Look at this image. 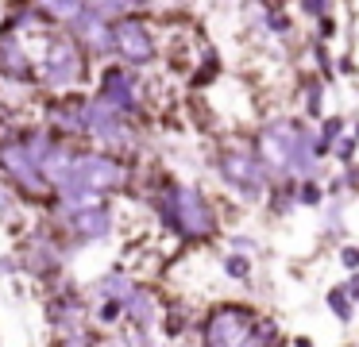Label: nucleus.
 <instances>
[{
    "label": "nucleus",
    "mask_w": 359,
    "mask_h": 347,
    "mask_svg": "<svg viewBox=\"0 0 359 347\" xmlns=\"http://www.w3.org/2000/svg\"><path fill=\"white\" fill-rule=\"evenodd\" d=\"M112 54L124 69H143L158 58V35L151 20H143V12H128L112 23Z\"/></svg>",
    "instance_id": "9d476101"
},
{
    "label": "nucleus",
    "mask_w": 359,
    "mask_h": 347,
    "mask_svg": "<svg viewBox=\"0 0 359 347\" xmlns=\"http://www.w3.org/2000/svg\"><path fill=\"white\" fill-rule=\"evenodd\" d=\"M282 332L243 301H220L201 320V347H278Z\"/></svg>",
    "instance_id": "7ed1b4c3"
},
{
    "label": "nucleus",
    "mask_w": 359,
    "mask_h": 347,
    "mask_svg": "<svg viewBox=\"0 0 359 347\" xmlns=\"http://www.w3.org/2000/svg\"><path fill=\"white\" fill-rule=\"evenodd\" d=\"M132 185V166L124 158L97 147H78L74 154V170L66 177V185L58 189V197H93L109 200L112 193H124Z\"/></svg>",
    "instance_id": "20e7f679"
},
{
    "label": "nucleus",
    "mask_w": 359,
    "mask_h": 347,
    "mask_svg": "<svg viewBox=\"0 0 359 347\" xmlns=\"http://www.w3.org/2000/svg\"><path fill=\"white\" fill-rule=\"evenodd\" d=\"M0 174L20 197H32V200H43V205H55V189L47 185V177L39 174L27 151L20 147V131L16 135H4L0 139Z\"/></svg>",
    "instance_id": "1a4fd4ad"
},
{
    "label": "nucleus",
    "mask_w": 359,
    "mask_h": 347,
    "mask_svg": "<svg viewBox=\"0 0 359 347\" xmlns=\"http://www.w3.org/2000/svg\"><path fill=\"white\" fill-rule=\"evenodd\" d=\"M217 77H220V54L209 50V54H205V62H201V69L194 74V85H197V89H205V85H212Z\"/></svg>",
    "instance_id": "c756f323"
},
{
    "label": "nucleus",
    "mask_w": 359,
    "mask_h": 347,
    "mask_svg": "<svg viewBox=\"0 0 359 347\" xmlns=\"http://www.w3.org/2000/svg\"><path fill=\"white\" fill-rule=\"evenodd\" d=\"M297 208H325V182H297Z\"/></svg>",
    "instance_id": "c85d7f7f"
},
{
    "label": "nucleus",
    "mask_w": 359,
    "mask_h": 347,
    "mask_svg": "<svg viewBox=\"0 0 359 347\" xmlns=\"http://www.w3.org/2000/svg\"><path fill=\"white\" fill-rule=\"evenodd\" d=\"M4 116H8V104H4V97H0V120H4Z\"/></svg>",
    "instance_id": "79ce46f5"
},
{
    "label": "nucleus",
    "mask_w": 359,
    "mask_h": 347,
    "mask_svg": "<svg viewBox=\"0 0 359 347\" xmlns=\"http://www.w3.org/2000/svg\"><path fill=\"white\" fill-rule=\"evenodd\" d=\"M336 35H340V20H336V15H328V20H317V43L328 46V39H336Z\"/></svg>",
    "instance_id": "f704fd0d"
},
{
    "label": "nucleus",
    "mask_w": 359,
    "mask_h": 347,
    "mask_svg": "<svg viewBox=\"0 0 359 347\" xmlns=\"http://www.w3.org/2000/svg\"><path fill=\"white\" fill-rule=\"evenodd\" d=\"M325 236L340 239V243H344V236H348V224H344V200L325 205Z\"/></svg>",
    "instance_id": "bb28decb"
},
{
    "label": "nucleus",
    "mask_w": 359,
    "mask_h": 347,
    "mask_svg": "<svg viewBox=\"0 0 359 347\" xmlns=\"http://www.w3.org/2000/svg\"><path fill=\"white\" fill-rule=\"evenodd\" d=\"M212 166H217V177L228 193L243 200V205H259V200L271 193V174L259 162L255 143L251 139H224L212 154Z\"/></svg>",
    "instance_id": "39448f33"
},
{
    "label": "nucleus",
    "mask_w": 359,
    "mask_h": 347,
    "mask_svg": "<svg viewBox=\"0 0 359 347\" xmlns=\"http://www.w3.org/2000/svg\"><path fill=\"white\" fill-rule=\"evenodd\" d=\"M132 290H135V278L128 274L124 266H112V270H104L101 278H93V285L86 290V305L97 308V305H109V301L124 305V297Z\"/></svg>",
    "instance_id": "f3484780"
},
{
    "label": "nucleus",
    "mask_w": 359,
    "mask_h": 347,
    "mask_svg": "<svg viewBox=\"0 0 359 347\" xmlns=\"http://www.w3.org/2000/svg\"><path fill=\"white\" fill-rule=\"evenodd\" d=\"M266 200H271L274 216H290L297 208V182H274L271 193H266Z\"/></svg>",
    "instance_id": "5701e85b"
},
{
    "label": "nucleus",
    "mask_w": 359,
    "mask_h": 347,
    "mask_svg": "<svg viewBox=\"0 0 359 347\" xmlns=\"http://www.w3.org/2000/svg\"><path fill=\"white\" fill-rule=\"evenodd\" d=\"M355 154H359V143H355L351 135H344L340 143L332 147V158L340 162V170H344V166H355Z\"/></svg>",
    "instance_id": "7c9ffc66"
},
{
    "label": "nucleus",
    "mask_w": 359,
    "mask_h": 347,
    "mask_svg": "<svg viewBox=\"0 0 359 347\" xmlns=\"http://www.w3.org/2000/svg\"><path fill=\"white\" fill-rule=\"evenodd\" d=\"M220 270H224V278H232V282H251V274H255V262L248 259V254H224V262H220Z\"/></svg>",
    "instance_id": "a878e982"
},
{
    "label": "nucleus",
    "mask_w": 359,
    "mask_h": 347,
    "mask_svg": "<svg viewBox=\"0 0 359 347\" xmlns=\"http://www.w3.org/2000/svg\"><path fill=\"white\" fill-rule=\"evenodd\" d=\"M344 347H359V343H344Z\"/></svg>",
    "instance_id": "37998d69"
},
{
    "label": "nucleus",
    "mask_w": 359,
    "mask_h": 347,
    "mask_svg": "<svg viewBox=\"0 0 359 347\" xmlns=\"http://www.w3.org/2000/svg\"><path fill=\"white\" fill-rule=\"evenodd\" d=\"M325 89H328V85L325 81H320V77L317 74H309V77H302V120L305 123H313V120H325Z\"/></svg>",
    "instance_id": "6ab92c4d"
},
{
    "label": "nucleus",
    "mask_w": 359,
    "mask_h": 347,
    "mask_svg": "<svg viewBox=\"0 0 359 347\" xmlns=\"http://www.w3.org/2000/svg\"><path fill=\"white\" fill-rule=\"evenodd\" d=\"M186 320H189V316H186V301H182V297H170L163 305V313H158V324H163L166 336H182Z\"/></svg>",
    "instance_id": "b1692460"
},
{
    "label": "nucleus",
    "mask_w": 359,
    "mask_h": 347,
    "mask_svg": "<svg viewBox=\"0 0 359 347\" xmlns=\"http://www.w3.org/2000/svg\"><path fill=\"white\" fill-rule=\"evenodd\" d=\"M251 143L271 182H320L325 177V166L313 158L317 131L302 116H274L259 128Z\"/></svg>",
    "instance_id": "f257e3e1"
},
{
    "label": "nucleus",
    "mask_w": 359,
    "mask_h": 347,
    "mask_svg": "<svg viewBox=\"0 0 359 347\" xmlns=\"http://www.w3.org/2000/svg\"><path fill=\"white\" fill-rule=\"evenodd\" d=\"M309 54H313V66H317V77L328 85V81L336 77V62H332V54H328V46L313 39V43H309Z\"/></svg>",
    "instance_id": "cd10ccee"
},
{
    "label": "nucleus",
    "mask_w": 359,
    "mask_h": 347,
    "mask_svg": "<svg viewBox=\"0 0 359 347\" xmlns=\"http://www.w3.org/2000/svg\"><path fill=\"white\" fill-rule=\"evenodd\" d=\"M55 347H97V332L89 328L81 336H62V339H55Z\"/></svg>",
    "instance_id": "72a5a7b5"
},
{
    "label": "nucleus",
    "mask_w": 359,
    "mask_h": 347,
    "mask_svg": "<svg viewBox=\"0 0 359 347\" xmlns=\"http://www.w3.org/2000/svg\"><path fill=\"white\" fill-rule=\"evenodd\" d=\"M302 15H313V20H328V15H336V4H328V0H305V4H302Z\"/></svg>",
    "instance_id": "473e14b6"
},
{
    "label": "nucleus",
    "mask_w": 359,
    "mask_h": 347,
    "mask_svg": "<svg viewBox=\"0 0 359 347\" xmlns=\"http://www.w3.org/2000/svg\"><path fill=\"white\" fill-rule=\"evenodd\" d=\"M336 74H355V62H351V54H340V58H336Z\"/></svg>",
    "instance_id": "58836bf2"
},
{
    "label": "nucleus",
    "mask_w": 359,
    "mask_h": 347,
    "mask_svg": "<svg viewBox=\"0 0 359 347\" xmlns=\"http://www.w3.org/2000/svg\"><path fill=\"white\" fill-rule=\"evenodd\" d=\"M39 85L50 89L55 97H66L89 77V54L74 43L66 31H47L39 35V62H35Z\"/></svg>",
    "instance_id": "423d86ee"
},
{
    "label": "nucleus",
    "mask_w": 359,
    "mask_h": 347,
    "mask_svg": "<svg viewBox=\"0 0 359 347\" xmlns=\"http://www.w3.org/2000/svg\"><path fill=\"white\" fill-rule=\"evenodd\" d=\"M32 8H35V15H39L43 23H62V27H66L70 20H78L86 4H81V0H62V4L47 0V4H32Z\"/></svg>",
    "instance_id": "412c9836"
},
{
    "label": "nucleus",
    "mask_w": 359,
    "mask_h": 347,
    "mask_svg": "<svg viewBox=\"0 0 359 347\" xmlns=\"http://www.w3.org/2000/svg\"><path fill=\"white\" fill-rule=\"evenodd\" d=\"M351 139H355V143H359V120L351 123Z\"/></svg>",
    "instance_id": "a19ab883"
},
{
    "label": "nucleus",
    "mask_w": 359,
    "mask_h": 347,
    "mask_svg": "<svg viewBox=\"0 0 359 347\" xmlns=\"http://www.w3.org/2000/svg\"><path fill=\"white\" fill-rule=\"evenodd\" d=\"M0 224H4L12 236L24 228V205H20V197L4 185V177H0Z\"/></svg>",
    "instance_id": "4be33fe9"
},
{
    "label": "nucleus",
    "mask_w": 359,
    "mask_h": 347,
    "mask_svg": "<svg viewBox=\"0 0 359 347\" xmlns=\"http://www.w3.org/2000/svg\"><path fill=\"white\" fill-rule=\"evenodd\" d=\"M43 128L58 139V143H74V139H86V97L78 93H66L55 104L47 108V123Z\"/></svg>",
    "instance_id": "ddd939ff"
},
{
    "label": "nucleus",
    "mask_w": 359,
    "mask_h": 347,
    "mask_svg": "<svg viewBox=\"0 0 359 347\" xmlns=\"http://www.w3.org/2000/svg\"><path fill=\"white\" fill-rule=\"evenodd\" d=\"M66 35H70L74 43L89 54V58H109V54H112V23H104L89 4L81 8L78 20L66 23Z\"/></svg>",
    "instance_id": "4468645a"
},
{
    "label": "nucleus",
    "mask_w": 359,
    "mask_h": 347,
    "mask_svg": "<svg viewBox=\"0 0 359 347\" xmlns=\"http://www.w3.org/2000/svg\"><path fill=\"white\" fill-rule=\"evenodd\" d=\"M228 247H232L236 254H248V259L259 251V243H255L251 236H228Z\"/></svg>",
    "instance_id": "c9c22d12"
},
{
    "label": "nucleus",
    "mask_w": 359,
    "mask_h": 347,
    "mask_svg": "<svg viewBox=\"0 0 359 347\" xmlns=\"http://www.w3.org/2000/svg\"><path fill=\"white\" fill-rule=\"evenodd\" d=\"M55 216H58V228L70 231L78 243H104L116 231V208H112V200L55 197Z\"/></svg>",
    "instance_id": "0eeeda50"
},
{
    "label": "nucleus",
    "mask_w": 359,
    "mask_h": 347,
    "mask_svg": "<svg viewBox=\"0 0 359 347\" xmlns=\"http://www.w3.org/2000/svg\"><path fill=\"white\" fill-rule=\"evenodd\" d=\"M151 208H155L158 224L170 236L186 239V243H205V239L220 236V212L201 185L166 177L155 189V197H151Z\"/></svg>",
    "instance_id": "f03ea898"
},
{
    "label": "nucleus",
    "mask_w": 359,
    "mask_h": 347,
    "mask_svg": "<svg viewBox=\"0 0 359 347\" xmlns=\"http://www.w3.org/2000/svg\"><path fill=\"white\" fill-rule=\"evenodd\" d=\"M325 305H328V313H332L340 324H351V320H355V305H351V297L340 290V285H332V290L325 293Z\"/></svg>",
    "instance_id": "393cba45"
},
{
    "label": "nucleus",
    "mask_w": 359,
    "mask_h": 347,
    "mask_svg": "<svg viewBox=\"0 0 359 347\" xmlns=\"http://www.w3.org/2000/svg\"><path fill=\"white\" fill-rule=\"evenodd\" d=\"M93 97L101 100V104H109L112 112H120L124 120H135V116L143 112L140 74H135V69H124V66H104Z\"/></svg>",
    "instance_id": "9b49d317"
},
{
    "label": "nucleus",
    "mask_w": 359,
    "mask_h": 347,
    "mask_svg": "<svg viewBox=\"0 0 359 347\" xmlns=\"http://www.w3.org/2000/svg\"><path fill=\"white\" fill-rule=\"evenodd\" d=\"M336 259H340V266L348 270V274H359V243H340Z\"/></svg>",
    "instance_id": "2f4dec72"
},
{
    "label": "nucleus",
    "mask_w": 359,
    "mask_h": 347,
    "mask_svg": "<svg viewBox=\"0 0 359 347\" xmlns=\"http://www.w3.org/2000/svg\"><path fill=\"white\" fill-rule=\"evenodd\" d=\"M340 290L351 297V305H359V274H348V282H344Z\"/></svg>",
    "instance_id": "4c0bfd02"
},
{
    "label": "nucleus",
    "mask_w": 359,
    "mask_h": 347,
    "mask_svg": "<svg viewBox=\"0 0 359 347\" xmlns=\"http://www.w3.org/2000/svg\"><path fill=\"white\" fill-rule=\"evenodd\" d=\"M86 139H93L97 151H109L116 158H124V151L140 147L135 123L124 120L120 112H112L109 104H101L97 97H86Z\"/></svg>",
    "instance_id": "6e6552de"
},
{
    "label": "nucleus",
    "mask_w": 359,
    "mask_h": 347,
    "mask_svg": "<svg viewBox=\"0 0 359 347\" xmlns=\"http://www.w3.org/2000/svg\"><path fill=\"white\" fill-rule=\"evenodd\" d=\"M0 77H4L8 85H20V89H35V85H39L35 58L24 46V39L0 35Z\"/></svg>",
    "instance_id": "2eb2a0df"
},
{
    "label": "nucleus",
    "mask_w": 359,
    "mask_h": 347,
    "mask_svg": "<svg viewBox=\"0 0 359 347\" xmlns=\"http://www.w3.org/2000/svg\"><path fill=\"white\" fill-rule=\"evenodd\" d=\"M294 347H317V343H313L309 336H294Z\"/></svg>",
    "instance_id": "ea45409f"
},
{
    "label": "nucleus",
    "mask_w": 359,
    "mask_h": 347,
    "mask_svg": "<svg viewBox=\"0 0 359 347\" xmlns=\"http://www.w3.org/2000/svg\"><path fill=\"white\" fill-rule=\"evenodd\" d=\"M12 274H20L16 254H0V278H12Z\"/></svg>",
    "instance_id": "e433bc0d"
},
{
    "label": "nucleus",
    "mask_w": 359,
    "mask_h": 347,
    "mask_svg": "<svg viewBox=\"0 0 359 347\" xmlns=\"http://www.w3.org/2000/svg\"><path fill=\"white\" fill-rule=\"evenodd\" d=\"M313 131H317V143H313V158H317L320 166H325V158L332 154V147L340 143L344 131H348V116H344V112H328Z\"/></svg>",
    "instance_id": "a211bd4d"
},
{
    "label": "nucleus",
    "mask_w": 359,
    "mask_h": 347,
    "mask_svg": "<svg viewBox=\"0 0 359 347\" xmlns=\"http://www.w3.org/2000/svg\"><path fill=\"white\" fill-rule=\"evenodd\" d=\"M47 324L58 332V339L62 336H81V332H89V305L81 293H70V290H58L55 297L47 301Z\"/></svg>",
    "instance_id": "f8f14e48"
},
{
    "label": "nucleus",
    "mask_w": 359,
    "mask_h": 347,
    "mask_svg": "<svg viewBox=\"0 0 359 347\" xmlns=\"http://www.w3.org/2000/svg\"><path fill=\"white\" fill-rule=\"evenodd\" d=\"M120 308H124V320H120V324H128L132 332L147 336V332L158 324V313H163V297H158L155 285L135 282V290L124 297V305H120Z\"/></svg>",
    "instance_id": "dca6fc26"
},
{
    "label": "nucleus",
    "mask_w": 359,
    "mask_h": 347,
    "mask_svg": "<svg viewBox=\"0 0 359 347\" xmlns=\"http://www.w3.org/2000/svg\"><path fill=\"white\" fill-rule=\"evenodd\" d=\"M259 31H266V35H278L286 39L290 31H294V15L286 12V8H274V4H263L259 8V20H255Z\"/></svg>",
    "instance_id": "aec40b11"
}]
</instances>
